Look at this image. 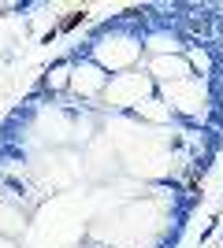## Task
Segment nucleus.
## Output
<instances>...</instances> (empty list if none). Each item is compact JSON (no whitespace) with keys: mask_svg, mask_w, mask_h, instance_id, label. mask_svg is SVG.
<instances>
[{"mask_svg":"<svg viewBox=\"0 0 223 248\" xmlns=\"http://www.w3.org/2000/svg\"><path fill=\"white\" fill-rule=\"evenodd\" d=\"M82 19H86V8H82V11H71V15H67V19L56 26V30H74V26H78Z\"/></svg>","mask_w":223,"mask_h":248,"instance_id":"f257e3e1","label":"nucleus"}]
</instances>
